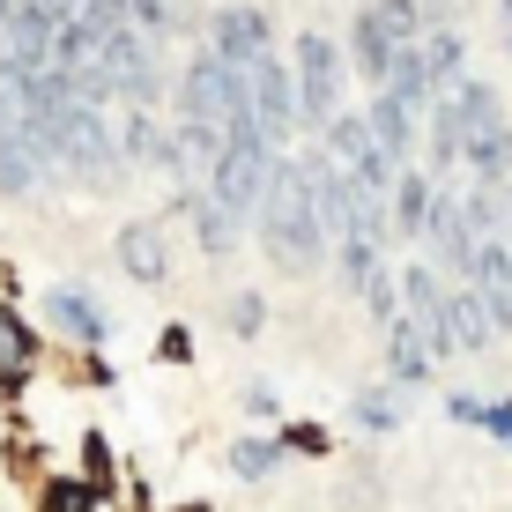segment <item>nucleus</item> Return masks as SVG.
I'll return each instance as SVG.
<instances>
[{
    "label": "nucleus",
    "instance_id": "1",
    "mask_svg": "<svg viewBox=\"0 0 512 512\" xmlns=\"http://www.w3.org/2000/svg\"><path fill=\"white\" fill-rule=\"evenodd\" d=\"M260 245H268L275 268L312 275L327 253V223H320V179H312V156H275L268 201H260Z\"/></svg>",
    "mask_w": 512,
    "mask_h": 512
},
{
    "label": "nucleus",
    "instance_id": "2",
    "mask_svg": "<svg viewBox=\"0 0 512 512\" xmlns=\"http://www.w3.org/2000/svg\"><path fill=\"white\" fill-rule=\"evenodd\" d=\"M52 164H60L75 186H90V193H112L119 179H127V149H119V134L104 127L97 104L60 112V127H52Z\"/></svg>",
    "mask_w": 512,
    "mask_h": 512
},
{
    "label": "nucleus",
    "instance_id": "3",
    "mask_svg": "<svg viewBox=\"0 0 512 512\" xmlns=\"http://www.w3.org/2000/svg\"><path fill=\"white\" fill-rule=\"evenodd\" d=\"M253 112V75L231 67L223 52H193L179 75V119H201V127H231V119Z\"/></svg>",
    "mask_w": 512,
    "mask_h": 512
},
{
    "label": "nucleus",
    "instance_id": "4",
    "mask_svg": "<svg viewBox=\"0 0 512 512\" xmlns=\"http://www.w3.org/2000/svg\"><path fill=\"white\" fill-rule=\"evenodd\" d=\"M461 97H468V171H475V186H505L512 179V119H505V104L490 82H461Z\"/></svg>",
    "mask_w": 512,
    "mask_h": 512
},
{
    "label": "nucleus",
    "instance_id": "5",
    "mask_svg": "<svg viewBox=\"0 0 512 512\" xmlns=\"http://www.w3.org/2000/svg\"><path fill=\"white\" fill-rule=\"evenodd\" d=\"M290 75H297V112H305V127L327 134V119L342 112V45H327L320 30H305V38L290 45Z\"/></svg>",
    "mask_w": 512,
    "mask_h": 512
},
{
    "label": "nucleus",
    "instance_id": "6",
    "mask_svg": "<svg viewBox=\"0 0 512 512\" xmlns=\"http://www.w3.org/2000/svg\"><path fill=\"white\" fill-rule=\"evenodd\" d=\"M320 141H327V156H334L357 186H372V193H394V186H401V164L379 149V134H372V119H364V112H334Z\"/></svg>",
    "mask_w": 512,
    "mask_h": 512
},
{
    "label": "nucleus",
    "instance_id": "7",
    "mask_svg": "<svg viewBox=\"0 0 512 512\" xmlns=\"http://www.w3.org/2000/svg\"><path fill=\"white\" fill-rule=\"evenodd\" d=\"M401 305H409V327L431 342V357L461 349V334H453V290L438 282V268H401Z\"/></svg>",
    "mask_w": 512,
    "mask_h": 512
},
{
    "label": "nucleus",
    "instance_id": "8",
    "mask_svg": "<svg viewBox=\"0 0 512 512\" xmlns=\"http://www.w3.org/2000/svg\"><path fill=\"white\" fill-rule=\"evenodd\" d=\"M208 52H223L231 67H245L253 75L260 60H275V30H268V8H216L208 15Z\"/></svg>",
    "mask_w": 512,
    "mask_h": 512
},
{
    "label": "nucleus",
    "instance_id": "9",
    "mask_svg": "<svg viewBox=\"0 0 512 512\" xmlns=\"http://www.w3.org/2000/svg\"><path fill=\"white\" fill-rule=\"evenodd\" d=\"M423 245H431L438 260H446L461 282H475V260H483V231L468 223V201L461 193H446L438 186V208H431V223H423Z\"/></svg>",
    "mask_w": 512,
    "mask_h": 512
},
{
    "label": "nucleus",
    "instance_id": "10",
    "mask_svg": "<svg viewBox=\"0 0 512 512\" xmlns=\"http://www.w3.org/2000/svg\"><path fill=\"white\" fill-rule=\"evenodd\" d=\"M253 119L268 127L275 149L305 127V112H297V75H290L282 60H260V67H253Z\"/></svg>",
    "mask_w": 512,
    "mask_h": 512
},
{
    "label": "nucleus",
    "instance_id": "11",
    "mask_svg": "<svg viewBox=\"0 0 512 512\" xmlns=\"http://www.w3.org/2000/svg\"><path fill=\"white\" fill-rule=\"evenodd\" d=\"M23 134H45L38 127V67L0 60V141H23Z\"/></svg>",
    "mask_w": 512,
    "mask_h": 512
},
{
    "label": "nucleus",
    "instance_id": "12",
    "mask_svg": "<svg viewBox=\"0 0 512 512\" xmlns=\"http://www.w3.org/2000/svg\"><path fill=\"white\" fill-rule=\"evenodd\" d=\"M119 149H127V164H149V171L179 179V127H156L149 112H127L119 119Z\"/></svg>",
    "mask_w": 512,
    "mask_h": 512
},
{
    "label": "nucleus",
    "instance_id": "13",
    "mask_svg": "<svg viewBox=\"0 0 512 512\" xmlns=\"http://www.w3.org/2000/svg\"><path fill=\"white\" fill-rule=\"evenodd\" d=\"M394 30L379 23V8H357V30H349V60H357V75L372 82V90H386L394 82Z\"/></svg>",
    "mask_w": 512,
    "mask_h": 512
},
{
    "label": "nucleus",
    "instance_id": "14",
    "mask_svg": "<svg viewBox=\"0 0 512 512\" xmlns=\"http://www.w3.org/2000/svg\"><path fill=\"white\" fill-rule=\"evenodd\" d=\"M52 141L45 134H23V141H0V193H38L52 179Z\"/></svg>",
    "mask_w": 512,
    "mask_h": 512
},
{
    "label": "nucleus",
    "instance_id": "15",
    "mask_svg": "<svg viewBox=\"0 0 512 512\" xmlns=\"http://www.w3.org/2000/svg\"><path fill=\"white\" fill-rule=\"evenodd\" d=\"M386 90L409 104V112H438V97H446V90H438V75H431V52H423V38L394 52V82H386Z\"/></svg>",
    "mask_w": 512,
    "mask_h": 512
},
{
    "label": "nucleus",
    "instance_id": "16",
    "mask_svg": "<svg viewBox=\"0 0 512 512\" xmlns=\"http://www.w3.org/2000/svg\"><path fill=\"white\" fill-rule=\"evenodd\" d=\"M453 164H468V97L461 90H446L431 112V171H453Z\"/></svg>",
    "mask_w": 512,
    "mask_h": 512
},
{
    "label": "nucleus",
    "instance_id": "17",
    "mask_svg": "<svg viewBox=\"0 0 512 512\" xmlns=\"http://www.w3.org/2000/svg\"><path fill=\"white\" fill-rule=\"evenodd\" d=\"M119 268H127L134 282H164V275H171L164 223H127V231H119Z\"/></svg>",
    "mask_w": 512,
    "mask_h": 512
},
{
    "label": "nucleus",
    "instance_id": "18",
    "mask_svg": "<svg viewBox=\"0 0 512 512\" xmlns=\"http://www.w3.org/2000/svg\"><path fill=\"white\" fill-rule=\"evenodd\" d=\"M364 119H372L379 149L394 156V164H409V149H416V112H409V104H401L394 90H372V112H364Z\"/></svg>",
    "mask_w": 512,
    "mask_h": 512
},
{
    "label": "nucleus",
    "instance_id": "19",
    "mask_svg": "<svg viewBox=\"0 0 512 512\" xmlns=\"http://www.w3.org/2000/svg\"><path fill=\"white\" fill-rule=\"evenodd\" d=\"M45 312H52V320H60L67 334H75V342H104V334H112V320H104V305H97V297H82V290H67V282H60V290L45 297Z\"/></svg>",
    "mask_w": 512,
    "mask_h": 512
},
{
    "label": "nucleus",
    "instance_id": "20",
    "mask_svg": "<svg viewBox=\"0 0 512 512\" xmlns=\"http://www.w3.org/2000/svg\"><path fill=\"white\" fill-rule=\"evenodd\" d=\"M186 208H193V238H201V253H231L238 245V208H223L216 193H186Z\"/></svg>",
    "mask_w": 512,
    "mask_h": 512
},
{
    "label": "nucleus",
    "instance_id": "21",
    "mask_svg": "<svg viewBox=\"0 0 512 512\" xmlns=\"http://www.w3.org/2000/svg\"><path fill=\"white\" fill-rule=\"evenodd\" d=\"M431 342H423V334L409 327V320H401V327H386V372H394L401 386H423V379H431Z\"/></svg>",
    "mask_w": 512,
    "mask_h": 512
},
{
    "label": "nucleus",
    "instance_id": "22",
    "mask_svg": "<svg viewBox=\"0 0 512 512\" xmlns=\"http://www.w3.org/2000/svg\"><path fill=\"white\" fill-rule=\"evenodd\" d=\"M431 208H438V186L416 179V171H401V186H394V238H423Z\"/></svg>",
    "mask_w": 512,
    "mask_h": 512
},
{
    "label": "nucleus",
    "instance_id": "23",
    "mask_svg": "<svg viewBox=\"0 0 512 512\" xmlns=\"http://www.w3.org/2000/svg\"><path fill=\"white\" fill-rule=\"evenodd\" d=\"M453 334H461V349H490V342H498V320H490V305H483L475 282L453 290Z\"/></svg>",
    "mask_w": 512,
    "mask_h": 512
},
{
    "label": "nucleus",
    "instance_id": "24",
    "mask_svg": "<svg viewBox=\"0 0 512 512\" xmlns=\"http://www.w3.org/2000/svg\"><path fill=\"white\" fill-rule=\"evenodd\" d=\"M334 268H342V282H349V290H372V282H386V260H379V245L372 238H342V245H334Z\"/></svg>",
    "mask_w": 512,
    "mask_h": 512
},
{
    "label": "nucleus",
    "instance_id": "25",
    "mask_svg": "<svg viewBox=\"0 0 512 512\" xmlns=\"http://www.w3.org/2000/svg\"><path fill=\"white\" fill-rule=\"evenodd\" d=\"M30 357H38V349H30V334L15 327L8 305H0V386H23V379H30Z\"/></svg>",
    "mask_w": 512,
    "mask_h": 512
},
{
    "label": "nucleus",
    "instance_id": "26",
    "mask_svg": "<svg viewBox=\"0 0 512 512\" xmlns=\"http://www.w3.org/2000/svg\"><path fill=\"white\" fill-rule=\"evenodd\" d=\"M423 52H431V75H438V90H461V67H468L461 30H431V38H423Z\"/></svg>",
    "mask_w": 512,
    "mask_h": 512
},
{
    "label": "nucleus",
    "instance_id": "27",
    "mask_svg": "<svg viewBox=\"0 0 512 512\" xmlns=\"http://www.w3.org/2000/svg\"><path fill=\"white\" fill-rule=\"evenodd\" d=\"M446 409L461 416V423H483L490 438H505V446H512V401H475V394H446Z\"/></svg>",
    "mask_w": 512,
    "mask_h": 512
},
{
    "label": "nucleus",
    "instance_id": "28",
    "mask_svg": "<svg viewBox=\"0 0 512 512\" xmlns=\"http://www.w3.org/2000/svg\"><path fill=\"white\" fill-rule=\"evenodd\" d=\"M231 468L245 475V483H260V475L282 468V446H275V438H238V446H231Z\"/></svg>",
    "mask_w": 512,
    "mask_h": 512
},
{
    "label": "nucleus",
    "instance_id": "29",
    "mask_svg": "<svg viewBox=\"0 0 512 512\" xmlns=\"http://www.w3.org/2000/svg\"><path fill=\"white\" fill-rule=\"evenodd\" d=\"M379 8V23L394 30V45H416V38H431V30H423V0H372Z\"/></svg>",
    "mask_w": 512,
    "mask_h": 512
},
{
    "label": "nucleus",
    "instance_id": "30",
    "mask_svg": "<svg viewBox=\"0 0 512 512\" xmlns=\"http://www.w3.org/2000/svg\"><path fill=\"white\" fill-rule=\"evenodd\" d=\"M357 423H364V431H394V423H401L394 386H364V394H357Z\"/></svg>",
    "mask_w": 512,
    "mask_h": 512
},
{
    "label": "nucleus",
    "instance_id": "31",
    "mask_svg": "<svg viewBox=\"0 0 512 512\" xmlns=\"http://www.w3.org/2000/svg\"><path fill=\"white\" fill-rule=\"evenodd\" d=\"M45 512H90V483H52L45 490Z\"/></svg>",
    "mask_w": 512,
    "mask_h": 512
},
{
    "label": "nucleus",
    "instance_id": "32",
    "mask_svg": "<svg viewBox=\"0 0 512 512\" xmlns=\"http://www.w3.org/2000/svg\"><path fill=\"white\" fill-rule=\"evenodd\" d=\"M134 30L164 38V30H171V0H134Z\"/></svg>",
    "mask_w": 512,
    "mask_h": 512
},
{
    "label": "nucleus",
    "instance_id": "33",
    "mask_svg": "<svg viewBox=\"0 0 512 512\" xmlns=\"http://www.w3.org/2000/svg\"><path fill=\"white\" fill-rule=\"evenodd\" d=\"M260 320H268V312H260V297H238V305H231V327H238V334H260Z\"/></svg>",
    "mask_w": 512,
    "mask_h": 512
},
{
    "label": "nucleus",
    "instance_id": "34",
    "mask_svg": "<svg viewBox=\"0 0 512 512\" xmlns=\"http://www.w3.org/2000/svg\"><path fill=\"white\" fill-rule=\"evenodd\" d=\"M8 23H15V0H0V52H8Z\"/></svg>",
    "mask_w": 512,
    "mask_h": 512
},
{
    "label": "nucleus",
    "instance_id": "35",
    "mask_svg": "<svg viewBox=\"0 0 512 512\" xmlns=\"http://www.w3.org/2000/svg\"><path fill=\"white\" fill-rule=\"evenodd\" d=\"M498 23H505V52H512V0H498Z\"/></svg>",
    "mask_w": 512,
    "mask_h": 512
}]
</instances>
